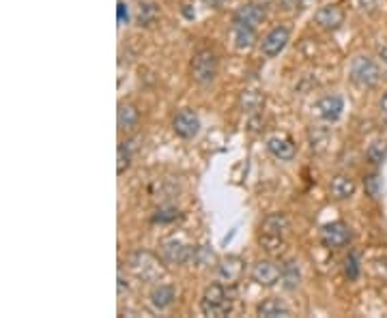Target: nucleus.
I'll return each mask as SVG.
<instances>
[{
  "label": "nucleus",
  "mask_w": 387,
  "mask_h": 318,
  "mask_svg": "<svg viewBox=\"0 0 387 318\" xmlns=\"http://www.w3.org/2000/svg\"><path fill=\"white\" fill-rule=\"evenodd\" d=\"M260 245L265 247V252H269L272 256H280L286 250L284 237H269V235H262L260 237Z\"/></svg>",
  "instance_id": "5701e85b"
},
{
  "label": "nucleus",
  "mask_w": 387,
  "mask_h": 318,
  "mask_svg": "<svg viewBox=\"0 0 387 318\" xmlns=\"http://www.w3.org/2000/svg\"><path fill=\"white\" fill-rule=\"evenodd\" d=\"M314 24L323 31H338V28L344 24V11L338 7V5H327V7H321L316 13H314Z\"/></svg>",
  "instance_id": "1a4fd4ad"
},
{
  "label": "nucleus",
  "mask_w": 387,
  "mask_h": 318,
  "mask_svg": "<svg viewBox=\"0 0 387 318\" xmlns=\"http://www.w3.org/2000/svg\"><path fill=\"white\" fill-rule=\"evenodd\" d=\"M129 161H132V142H123L121 147H118V166H116L118 175H123L129 168Z\"/></svg>",
  "instance_id": "393cba45"
},
{
  "label": "nucleus",
  "mask_w": 387,
  "mask_h": 318,
  "mask_svg": "<svg viewBox=\"0 0 387 318\" xmlns=\"http://www.w3.org/2000/svg\"><path fill=\"white\" fill-rule=\"evenodd\" d=\"M218 69H220V61L218 54L209 48H202L194 54L192 65H190V73L192 80L200 86H209L216 82L218 78Z\"/></svg>",
  "instance_id": "7ed1b4c3"
},
{
  "label": "nucleus",
  "mask_w": 387,
  "mask_h": 318,
  "mask_svg": "<svg viewBox=\"0 0 387 318\" xmlns=\"http://www.w3.org/2000/svg\"><path fill=\"white\" fill-rule=\"evenodd\" d=\"M246 271V263L239 258V256H228L224 260H220V265H218V275L222 282H228V284H234V282H239L241 275Z\"/></svg>",
  "instance_id": "f8f14e48"
},
{
  "label": "nucleus",
  "mask_w": 387,
  "mask_h": 318,
  "mask_svg": "<svg viewBox=\"0 0 387 318\" xmlns=\"http://www.w3.org/2000/svg\"><path fill=\"white\" fill-rule=\"evenodd\" d=\"M349 75L353 80V84H357L360 89H377L383 80V71L379 67V63L366 54L355 56L349 67Z\"/></svg>",
  "instance_id": "f257e3e1"
},
{
  "label": "nucleus",
  "mask_w": 387,
  "mask_h": 318,
  "mask_svg": "<svg viewBox=\"0 0 387 318\" xmlns=\"http://www.w3.org/2000/svg\"><path fill=\"white\" fill-rule=\"evenodd\" d=\"M316 3H318V0H302L304 7H310V5H316Z\"/></svg>",
  "instance_id": "f704fd0d"
},
{
  "label": "nucleus",
  "mask_w": 387,
  "mask_h": 318,
  "mask_svg": "<svg viewBox=\"0 0 387 318\" xmlns=\"http://www.w3.org/2000/svg\"><path fill=\"white\" fill-rule=\"evenodd\" d=\"M262 106H265V95L262 93H258V91H244L241 93V108H244V112L254 114V112L262 110Z\"/></svg>",
  "instance_id": "4be33fe9"
},
{
  "label": "nucleus",
  "mask_w": 387,
  "mask_h": 318,
  "mask_svg": "<svg viewBox=\"0 0 387 318\" xmlns=\"http://www.w3.org/2000/svg\"><path fill=\"white\" fill-rule=\"evenodd\" d=\"M351 239H353V233H351L349 224L344 222H332V224L323 226L321 230V241L330 250H342L351 243Z\"/></svg>",
  "instance_id": "20e7f679"
},
{
  "label": "nucleus",
  "mask_w": 387,
  "mask_h": 318,
  "mask_svg": "<svg viewBox=\"0 0 387 318\" xmlns=\"http://www.w3.org/2000/svg\"><path fill=\"white\" fill-rule=\"evenodd\" d=\"M265 17H267L265 7L262 5H256V3L241 5L239 9L232 13V22H237V24H248V26H254V28L258 24H262Z\"/></svg>",
  "instance_id": "ddd939ff"
},
{
  "label": "nucleus",
  "mask_w": 387,
  "mask_h": 318,
  "mask_svg": "<svg viewBox=\"0 0 387 318\" xmlns=\"http://www.w3.org/2000/svg\"><path fill=\"white\" fill-rule=\"evenodd\" d=\"M123 286H127L123 282V273H118V295H123Z\"/></svg>",
  "instance_id": "473e14b6"
},
{
  "label": "nucleus",
  "mask_w": 387,
  "mask_h": 318,
  "mask_svg": "<svg viewBox=\"0 0 387 318\" xmlns=\"http://www.w3.org/2000/svg\"><path fill=\"white\" fill-rule=\"evenodd\" d=\"M151 305L155 308V310H168L172 303H174V299H176V293H174V288L172 286H168V284H160V286H155L153 291H151Z\"/></svg>",
  "instance_id": "a211bd4d"
},
{
  "label": "nucleus",
  "mask_w": 387,
  "mask_h": 318,
  "mask_svg": "<svg viewBox=\"0 0 387 318\" xmlns=\"http://www.w3.org/2000/svg\"><path fill=\"white\" fill-rule=\"evenodd\" d=\"M267 151H269L280 161H293L295 155H297V147H295L293 138H288L284 133L272 136L269 140H267Z\"/></svg>",
  "instance_id": "9b49d317"
},
{
  "label": "nucleus",
  "mask_w": 387,
  "mask_h": 318,
  "mask_svg": "<svg viewBox=\"0 0 387 318\" xmlns=\"http://www.w3.org/2000/svg\"><path fill=\"white\" fill-rule=\"evenodd\" d=\"M174 219H178V211L172 209V207H164V209H160V211L153 215V222H155V224H170V222H174Z\"/></svg>",
  "instance_id": "bb28decb"
},
{
  "label": "nucleus",
  "mask_w": 387,
  "mask_h": 318,
  "mask_svg": "<svg viewBox=\"0 0 387 318\" xmlns=\"http://www.w3.org/2000/svg\"><path fill=\"white\" fill-rule=\"evenodd\" d=\"M314 110H316V114H318V117H321L323 121H327V123H336V121L342 117L344 101H342L340 95H327V97H323V99L316 101Z\"/></svg>",
  "instance_id": "9d476101"
},
{
  "label": "nucleus",
  "mask_w": 387,
  "mask_h": 318,
  "mask_svg": "<svg viewBox=\"0 0 387 318\" xmlns=\"http://www.w3.org/2000/svg\"><path fill=\"white\" fill-rule=\"evenodd\" d=\"M377 54H379V59L387 65V39L377 43Z\"/></svg>",
  "instance_id": "c756f323"
},
{
  "label": "nucleus",
  "mask_w": 387,
  "mask_h": 318,
  "mask_svg": "<svg viewBox=\"0 0 387 318\" xmlns=\"http://www.w3.org/2000/svg\"><path fill=\"white\" fill-rule=\"evenodd\" d=\"M290 228V222L284 213H272L262 219V235L269 237H284Z\"/></svg>",
  "instance_id": "dca6fc26"
},
{
  "label": "nucleus",
  "mask_w": 387,
  "mask_h": 318,
  "mask_svg": "<svg viewBox=\"0 0 387 318\" xmlns=\"http://www.w3.org/2000/svg\"><path fill=\"white\" fill-rule=\"evenodd\" d=\"M368 159L372 161V164H383L385 161V157H387V142L385 140H374L372 144H370V149H368Z\"/></svg>",
  "instance_id": "b1692460"
},
{
  "label": "nucleus",
  "mask_w": 387,
  "mask_h": 318,
  "mask_svg": "<svg viewBox=\"0 0 387 318\" xmlns=\"http://www.w3.org/2000/svg\"><path fill=\"white\" fill-rule=\"evenodd\" d=\"M213 258H216V256H213V252H209V250H206L204 245H198V247H194V254H192V263H196V265L204 267V265H209Z\"/></svg>",
  "instance_id": "a878e982"
},
{
  "label": "nucleus",
  "mask_w": 387,
  "mask_h": 318,
  "mask_svg": "<svg viewBox=\"0 0 387 318\" xmlns=\"http://www.w3.org/2000/svg\"><path fill=\"white\" fill-rule=\"evenodd\" d=\"M288 41H290V31H288V26H274L272 31L262 37L260 52L267 56V59H276V56L286 48Z\"/></svg>",
  "instance_id": "0eeeda50"
},
{
  "label": "nucleus",
  "mask_w": 387,
  "mask_h": 318,
  "mask_svg": "<svg viewBox=\"0 0 387 318\" xmlns=\"http://www.w3.org/2000/svg\"><path fill=\"white\" fill-rule=\"evenodd\" d=\"M232 37H234V45L239 50H250L256 43V28L232 22Z\"/></svg>",
  "instance_id": "f3484780"
},
{
  "label": "nucleus",
  "mask_w": 387,
  "mask_h": 318,
  "mask_svg": "<svg viewBox=\"0 0 387 318\" xmlns=\"http://www.w3.org/2000/svg\"><path fill=\"white\" fill-rule=\"evenodd\" d=\"M355 189H357V183L351 175H336L330 181V194L334 200H349L355 196Z\"/></svg>",
  "instance_id": "4468645a"
},
{
  "label": "nucleus",
  "mask_w": 387,
  "mask_h": 318,
  "mask_svg": "<svg viewBox=\"0 0 387 318\" xmlns=\"http://www.w3.org/2000/svg\"><path fill=\"white\" fill-rule=\"evenodd\" d=\"M192 254L194 247H188L185 243H181L178 239H166L160 245V256L166 265H185L192 263Z\"/></svg>",
  "instance_id": "39448f33"
},
{
  "label": "nucleus",
  "mask_w": 387,
  "mask_h": 318,
  "mask_svg": "<svg viewBox=\"0 0 387 318\" xmlns=\"http://www.w3.org/2000/svg\"><path fill=\"white\" fill-rule=\"evenodd\" d=\"M172 129L178 138H183V140H192L198 136L200 131V119H198V114L190 108H183V110H178L174 114V119H172Z\"/></svg>",
  "instance_id": "423d86ee"
},
{
  "label": "nucleus",
  "mask_w": 387,
  "mask_h": 318,
  "mask_svg": "<svg viewBox=\"0 0 387 318\" xmlns=\"http://www.w3.org/2000/svg\"><path fill=\"white\" fill-rule=\"evenodd\" d=\"M200 312L209 318H224L232 312V299L226 293L224 284H211L204 288L200 299Z\"/></svg>",
  "instance_id": "f03ea898"
},
{
  "label": "nucleus",
  "mask_w": 387,
  "mask_h": 318,
  "mask_svg": "<svg viewBox=\"0 0 387 318\" xmlns=\"http://www.w3.org/2000/svg\"><path fill=\"white\" fill-rule=\"evenodd\" d=\"M280 275H282V267H278L274 260H258V263L252 265V271H250V277L265 288L276 286L282 280Z\"/></svg>",
  "instance_id": "6e6552de"
},
{
  "label": "nucleus",
  "mask_w": 387,
  "mask_h": 318,
  "mask_svg": "<svg viewBox=\"0 0 387 318\" xmlns=\"http://www.w3.org/2000/svg\"><path fill=\"white\" fill-rule=\"evenodd\" d=\"M379 110H381V119H383V123L387 125V93L381 97V103H379Z\"/></svg>",
  "instance_id": "7c9ffc66"
},
{
  "label": "nucleus",
  "mask_w": 387,
  "mask_h": 318,
  "mask_svg": "<svg viewBox=\"0 0 387 318\" xmlns=\"http://www.w3.org/2000/svg\"><path fill=\"white\" fill-rule=\"evenodd\" d=\"M116 123L121 131H134L140 123V112L136 106L132 103H118V112H116Z\"/></svg>",
  "instance_id": "2eb2a0df"
},
{
  "label": "nucleus",
  "mask_w": 387,
  "mask_h": 318,
  "mask_svg": "<svg viewBox=\"0 0 387 318\" xmlns=\"http://www.w3.org/2000/svg\"><path fill=\"white\" fill-rule=\"evenodd\" d=\"M256 314L262 318H288L290 310L280 299H267L256 308Z\"/></svg>",
  "instance_id": "aec40b11"
},
{
  "label": "nucleus",
  "mask_w": 387,
  "mask_h": 318,
  "mask_svg": "<svg viewBox=\"0 0 387 318\" xmlns=\"http://www.w3.org/2000/svg\"><path fill=\"white\" fill-rule=\"evenodd\" d=\"M160 20V7L155 3H140V9H138V22L140 26L144 28H151L155 26Z\"/></svg>",
  "instance_id": "412c9836"
},
{
  "label": "nucleus",
  "mask_w": 387,
  "mask_h": 318,
  "mask_svg": "<svg viewBox=\"0 0 387 318\" xmlns=\"http://www.w3.org/2000/svg\"><path fill=\"white\" fill-rule=\"evenodd\" d=\"M127 22V5H123V3H118V22Z\"/></svg>",
  "instance_id": "2f4dec72"
},
{
  "label": "nucleus",
  "mask_w": 387,
  "mask_h": 318,
  "mask_svg": "<svg viewBox=\"0 0 387 318\" xmlns=\"http://www.w3.org/2000/svg\"><path fill=\"white\" fill-rule=\"evenodd\" d=\"M344 271H346V277L349 280H357V277H360V260H357L355 254H349L346 263H344Z\"/></svg>",
  "instance_id": "cd10ccee"
},
{
  "label": "nucleus",
  "mask_w": 387,
  "mask_h": 318,
  "mask_svg": "<svg viewBox=\"0 0 387 318\" xmlns=\"http://www.w3.org/2000/svg\"><path fill=\"white\" fill-rule=\"evenodd\" d=\"M360 3H362V5H364V9H366V7H374V5L379 3V0H360Z\"/></svg>",
  "instance_id": "72a5a7b5"
},
{
  "label": "nucleus",
  "mask_w": 387,
  "mask_h": 318,
  "mask_svg": "<svg viewBox=\"0 0 387 318\" xmlns=\"http://www.w3.org/2000/svg\"><path fill=\"white\" fill-rule=\"evenodd\" d=\"M364 185H366V191L370 198H379V194H381V177L379 175H370Z\"/></svg>",
  "instance_id": "c85d7f7f"
},
{
  "label": "nucleus",
  "mask_w": 387,
  "mask_h": 318,
  "mask_svg": "<svg viewBox=\"0 0 387 318\" xmlns=\"http://www.w3.org/2000/svg\"><path fill=\"white\" fill-rule=\"evenodd\" d=\"M282 286L286 288V291H295V288H300L302 284V269L300 265L295 263V260H286V263H282Z\"/></svg>",
  "instance_id": "6ab92c4d"
}]
</instances>
